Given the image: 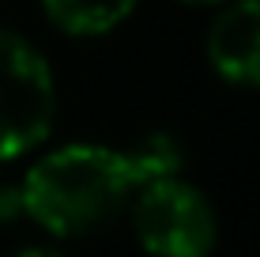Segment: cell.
Here are the masks:
<instances>
[{
    "mask_svg": "<svg viewBox=\"0 0 260 257\" xmlns=\"http://www.w3.org/2000/svg\"><path fill=\"white\" fill-rule=\"evenodd\" d=\"M192 4H215V0H192Z\"/></svg>",
    "mask_w": 260,
    "mask_h": 257,
    "instance_id": "9",
    "label": "cell"
},
{
    "mask_svg": "<svg viewBox=\"0 0 260 257\" xmlns=\"http://www.w3.org/2000/svg\"><path fill=\"white\" fill-rule=\"evenodd\" d=\"M132 189L121 152L68 144L34 163L23 182V208L53 235H87L110 223Z\"/></svg>",
    "mask_w": 260,
    "mask_h": 257,
    "instance_id": "1",
    "label": "cell"
},
{
    "mask_svg": "<svg viewBox=\"0 0 260 257\" xmlns=\"http://www.w3.org/2000/svg\"><path fill=\"white\" fill-rule=\"evenodd\" d=\"M46 15L68 34H106L113 31L136 0H42Z\"/></svg>",
    "mask_w": 260,
    "mask_h": 257,
    "instance_id": "5",
    "label": "cell"
},
{
    "mask_svg": "<svg viewBox=\"0 0 260 257\" xmlns=\"http://www.w3.org/2000/svg\"><path fill=\"white\" fill-rule=\"evenodd\" d=\"M23 208V189H0V219H12L19 216Z\"/></svg>",
    "mask_w": 260,
    "mask_h": 257,
    "instance_id": "7",
    "label": "cell"
},
{
    "mask_svg": "<svg viewBox=\"0 0 260 257\" xmlns=\"http://www.w3.org/2000/svg\"><path fill=\"white\" fill-rule=\"evenodd\" d=\"M12 257H60V253H53V250H46V246H26V250H19V253H12Z\"/></svg>",
    "mask_w": 260,
    "mask_h": 257,
    "instance_id": "8",
    "label": "cell"
},
{
    "mask_svg": "<svg viewBox=\"0 0 260 257\" xmlns=\"http://www.w3.org/2000/svg\"><path fill=\"white\" fill-rule=\"evenodd\" d=\"M132 227L143 250L155 257H208L215 246V212L200 189L174 174L140 185Z\"/></svg>",
    "mask_w": 260,
    "mask_h": 257,
    "instance_id": "3",
    "label": "cell"
},
{
    "mask_svg": "<svg viewBox=\"0 0 260 257\" xmlns=\"http://www.w3.org/2000/svg\"><path fill=\"white\" fill-rule=\"evenodd\" d=\"M57 91L38 49L15 31H0V159H15L49 136Z\"/></svg>",
    "mask_w": 260,
    "mask_h": 257,
    "instance_id": "2",
    "label": "cell"
},
{
    "mask_svg": "<svg viewBox=\"0 0 260 257\" xmlns=\"http://www.w3.org/2000/svg\"><path fill=\"white\" fill-rule=\"evenodd\" d=\"M208 57L230 83L260 87V0H234L208 31Z\"/></svg>",
    "mask_w": 260,
    "mask_h": 257,
    "instance_id": "4",
    "label": "cell"
},
{
    "mask_svg": "<svg viewBox=\"0 0 260 257\" xmlns=\"http://www.w3.org/2000/svg\"><path fill=\"white\" fill-rule=\"evenodd\" d=\"M121 159H124V170H128L132 185L140 189V185H147V182L177 174V166H181V148H177V140L170 136V132H147V136H140L132 148H124Z\"/></svg>",
    "mask_w": 260,
    "mask_h": 257,
    "instance_id": "6",
    "label": "cell"
}]
</instances>
